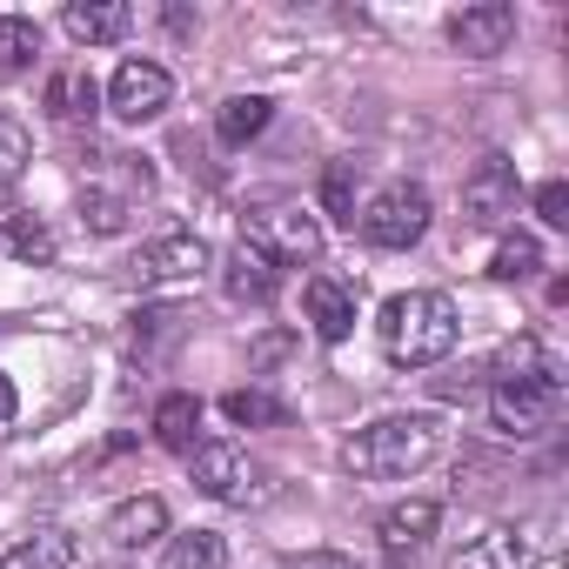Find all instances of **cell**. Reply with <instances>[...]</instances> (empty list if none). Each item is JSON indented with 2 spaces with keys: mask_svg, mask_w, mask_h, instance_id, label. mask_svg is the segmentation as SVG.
I'll list each match as a JSON object with an SVG mask.
<instances>
[{
  "mask_svg": "<svg viewBox=\"0 0 569 569\" xmlns=\"http://www.w3.org/2000/svg\"><path fill=\"white\" fill-rule=\"evenodd\" d=\"M556 409H562V369L549 362V349H542L536 336H522V342L502 356V369H496L489 422H496L502 436H516V442H536V436H549Z\"/></svg>",
  "mask_w": 569,
  "mask_h": 569,
  "instance_id": "6da1fadb",
  "label": "cell"
},
{
  "mask_svg": "<svg viewBox=\"0 0 569 569\" xmlns=\"http://www.w3.org/2000/svg\"><path fill=\"white\" fill-rule=\"evenodd\" d=\"M376 336H382V356L396 369H429L456 349L462 336V316L442 289H409V296H389L382 316H376Z\"/></svg>",
  "mask_w": 569,
  "mask_h": 569,
  "instance_id": "7a4b0ae2",
  "label": "cell"
},
{
  "mask_svg": "<svg viewBox=\"0 0 569 569\" xmlns=\"http://www.w3.org/2000/svg\"><path fill=\"white\" fill-rule=\"evenodd\" d=\"M436 449H442V422H436V416H382V422H369L362 436H349L342 462H349V476H362V482H402V476L429 469Z\"/></svg>",
  "mask_w": 569,
  "mask_h": 569,
  "instance_id": "3957f363",
  "label": "cell"
},
{
  "mask_svg": "<svg viewBox=\"0 0 569 569\" xmlns=\"http://www.w3.org/2000/svg\"><path fill=\"white\" fill-rule=\"evenodd\" d=\"M241 241L261 248L274 268H296V261H316L322 254V221L302 201H268V208L241 214Z\"/></svg>",
  "mask_w": 569,
  "mask_h": 569,
  "instance_id": "277c9868",
  "label": "cell"
},
{
  "mask_svg": "<svg viewBox=\"0 0 569 569\" xmlns=\"http://www.w3.org/2000/svg\"><path fill=\"white\" fill-rule=\"evenodd\" d=\"M188 482H194L208 502H234V509H248V502L268 496V476L248 462L241 442H194V449H188Z\"/></svg>",
  "mask_w": 569,
  "mask_h": 569,
  "instance_id": "5b68a950",
  "label": "cell"
},
{
  "mask_svg": "<svg viewBox=\"0 0 569 569\" xmlns=\"http://www.w3.org/2000/svg\"><path fill=\"white\" fill-rule=\"evenodd\" d=\"M429 214H436V208H429V188H422V181H389L356 221H362V241H369V248H389V254H396V248H416V241L429 234Z\"/></svg>",
  "mask_w": 569,
  "mask_h": 569,
  "instance_id": "8992f818",
  "label": "cell"
},
{
  "mask_svg": "<svg viewBox=\"0 0 569 569\" xmlns=\"http://www.w3.org/2000/svg\"><path fill=\"white\" fill-rule=\"evenodd\" d=\"M208 241L201 234H188V228H174V234H154V241H141L134 248V261H128V281L134 289H188V281H201L208 274Z\"/></svg>",
  "mask_w": 569,
  "mask_h": 569,
  "instance_id": "52a82bcc",
  "label": "cell"
},
{
  "mask_svg": "<svg viewBox=\"0 0 569 569\" xmlns=\"http://www.w3.org/2000/svg\"><path fill=\"white\" fill-rule=\"evenodd\" d=\"M516 194H522L516 161L509 154H482L469 168V181H462V228H502L516 214Z\"/></svg>",
  "mask_w": 569,
  "mask_h": 569,
  "instance_id": "ba28073f",
  "label": "cell"
},
{
  "mask_svg": "<svg viewBox=\"0 0 569 569\" xmlns=\"http://www.w3.org/2000/svg\"><path fill=\"white\" fill-rule=\"evenodd\" d=\"M168 101H174V81H168V68H161V61H121V68H114V81H108V114H114V121H128V128L154 121Z\"/></svg>",
  "mask_w": 569,
  "mask_h": 569,
  "instance_id": "9c48e42d",
  "label": "cell"
},
{
  "mask_svg": "<svg viewBox=\"0 0 569 569\" xmlns=\"http://www.w3.org/2000/svg\"><path fill=\"white\" fill-rule=\"evenodd\" d=\"M509 41H516V8L509 0H476V8H462L449 21V48L462 61H496Z\"/></svg>",
  "mask_w": 569,
  "mask_h": 569,
  "instance_id": "30bf717a",
  "label": "cell"
},
{
  "mask_svg": "<svg viewBox=\"0 0 569 569\" xmlns=\"http://www.w3.org/2000/svg\"><path fill=\"white\" fill-rule=\"evenodd\" d=\"M302 309H309V329L322 336V342H349L356 336V281H342V274H316L309 289H302Z\"/></svg>",
  "mask_w": 569,
  "mask_h": 569,
  "instance_id": "8fae6325",
  "label": "cell"
},
{
  "mask_svg": "<svg viewBox=\"0 0 569 569\" xmlns=\"http://www.w3.org/2000/svg\"><path fill=\"white\" fill-rule=\"evenodd\" d=\"M536 562V529L529 522H496V529H482L449 569H529Z\"/></svg>",
  "mask_w": 569,
  "mask_h": 569,
  "instance_id": "7c38bea8",
  "label": "cell"
},
{
  "mask_svg": "<svg viewBox=\"0 0 569 569\" xmlns=\"http://www.w3.org/2000/svg\"><path fill=\"white\" fill-rule=\"evenodd\" d=\"M61 28H68V41H81V48H108V41H121V34L134 28V8H128V0H68V8H61Z\"/></svg>",
  "mask_w": 569,
  "mask_h": 569,
  "instance_id": "4fadbf2b",
  "label": "cell"
},
{
  "mask_svg": "<svg viewBox=\"0 0 569 569\" xmlns=\"http://www.w3.org/2000/svg\"><path fill=\"white\" fill-rule=\"evenodd\" d=\"M221 281H228V296L234 302H274V289H281V268L261 254V248H248V241H234V254L221 261Z\"/></svg>",
  "mask_w": 569,
  "mask_h": 569,
  "instance_id": "5bb4252c",
  "label": "cell"
},
{
  "mask_svg": "<svg viewBox=\"0 0 569 569\" xmlns=\"http://www.w3.org/2000/svg\"><path fill=\"white\" fill-rule=\"evenodd\" d=\"M154 536H168V502L161 496H128L108 509V542L114 549H148Z\"/></svg>",
  "mask_w": 569,
  "mask_h": 569,
  "instance_id": "9a60e30c",
  "label": "cell"
},
{
  "mask_svg": "<svg viewBox=\"0 0 569 569\" xmlns=\"http://www.w3.org/2000/svg\"><path fill=\"white\" fill-rule=\"evenodd\" d=\"M0 261L48 268V261H54V234H48V221L28 214V208H8V214H0Z\"/></svg>",
  "mask_w": 569,
  "mask_h": 569,
  "instance_id": "2e32d148",
  "label": "cell"
},
{
  "mask_svg": "<svg viewBox=\"0 0 569 569\" xmlns=\"http://www.w3.org/2000/svg\"><path fill=\"white\" fill-rule=\"evenodd\" d=\"M436 522H442V502H429V496H409V502H396V509L382 516V549L402 562L409 549H422V542L436 536Z\"/></svg>",
  "mask_w": 569,
  "mask_h": 569,
  "instance_id": "e0dca14e",
  "label": "cell"
},
{
  "mask_svg": "<svg viewBox=\"0 0 569 569\" xmlns=\"http://www.w3.org/2000/svg\"><path fill=\"white\" fill-rule=\"evenodd\" d=\"M74 556H81V542H74V529H34V536H21L8 556H0V569H74Z\"/></svg>",
  "mask_w": 569,
  "mask_h": 569,
  "instance_id": "ac0fdd59",
  "label": "cell"
},
{
  "mask_svg": "<svg viewBox=\"0 0 569 569\" xmlns=\"http://www.w3.org/2000/svg\"><path fill=\"white\" fill-rule=\"evenodd\" d=\"M194 429H201V396H188V389H174V396H161V402H154V442H161V449H174V456H188V449L201 442Z\"/></svg>",
  "mask_w": 569,
  "mask_h": 569,
  "instance_id": "d6986e66",
  "label": "cell"
},
{
  "mask_svg": "<svg viewBox=\"0 0 569 569\" xmlns=\"http://www.w3.org/2000/svg\"><path fill=\"white\" fill-rule=\"evenodd\" d=\"M94 108H101V88L88 81V68H68V74H54L48 81V114L54 121H94Z\"/></svg>",
  "mask_w": 569,
  "mask_h": 569,
  "instance_id": "ffe728a7",
  "label": "cell"
},
{
  "mask_svg": "<svg viewBox=\"0 0 569 569\" xmlns=\"http://www.w3.org/2000/svg\"><path fill=\"white\" fill-rule=\"evenodd\" d=\"M268 114H274V101H268V94H234V101H221V114H214L221 148H248V141L268 128Z\"/></svg>",
  "mask_w": 569,
  "mask_h": 569,
  "instance_id": "44dd1931",
  "label": "cell"
},
{
  "mask_svg": "<svg viewBox=\"0 0 569 569\" xmlns=\"http://www.w3.org/2000/svg\"><path fill=\"white\" fill-rule=\"evenodd\" d=\"M221 416L234 429H289V402L268 396V389H228L221 396Z\"/></svg>",
  "mask_w": 569,
  "mask_h": 569,
  "instance_id": "7402d4cb",
  "label": "cell"
},
{
  "mask_svg": "<svg viewBox=\"0 0 569 569\" xmlns=\"http://www.w3.org/2000/svg\"><path fill=\"white\" fill-rule=\"evenodd\" d=\"M356 188H362V161H329V174H322V214L329 221H342V228H356Z\"/></svg>",
  "mask_w": 569,
  "mask_h": 569,
  "instance_id": "603a6c76",
  "label": "cell"
},
{
  "mask_svg": "<svg viewBox=\"0 0 569 569\" xmlns=\"http://www.w3.org/2000/svg\"><path fill=\"white\" fill-rule=\"evenodd\" d=\"M161 569H228V542H221L214 529H188V536L168 542Z\"/></svg>",
  "mask_w": 569,
  "mask_h": 569,
  "instance_id": "cb8c5ba5",
  "label": "cell"
},
{
  "mask_svg": "<svg viewBox=\"0 0 569 569\" xmlns=\"http://www.w3.org/2000/svg\"><path fill=\"white\" fill-rule=\"evenodd\" d=\"M41 61V28L21 14H0V74H28Z\"/></svg>",
  "mask_w": 569,
  "mask_h": 569,
  "instance_id": "d4e9b609",
  "label": "cell"
},
{
  "mask_svg": "<svg viewBox=\"0 0 569 569\" xmlns=\"http://www.w3.org/2000/svg\"><path fill=\"white\" fill-rule=\"evenodd\" d=\"M536 268H542V241H536V234H522V228H516V234H502V241H496V261H489V274H496V281H529Z\"/></svg>",
  "mask_w": 569,
  "mask_h": 569,
  "instance_id": "484cf974",
  "label": "cell"
},
{
  "mask_svg": "<svg viewBox=\"0 0 569 569\" xmlns=\"http://www.w3.org/2000/svg\"><path fill=\"white\" fill-rule=\"evenodd\" d=\"M34 161V141L14 114H0V181H21V168Z\"/></svg>",
  "mask_w": 569,
  "mask_h": 569,
  "instance_id": "4316f807",
  "label": "cell"
},
{
  "mask_svg": "<svg viewBox=\"0 0 569 569\" xmlns=\"http://www.w3.org/2000/svg\"><path fill=\"white\" fill-rule=\"evenodd\" d=\"M536 214H542L549 228H569V181H542V188H536Z\"/></svg>",
  "mask_w": 569,
  "mask_h": 569,
  "instance_id": "83f0119b",
  "label": "cell"
},
{
  "mask_svg": "<svg viewBox=\"0 0 569 569\" xmlns=\"http://www.w3.org/2000/svg\"><path fill=\"white\" fill-rule=\"evenodd\" d=\"M274 569H362V562L342 556V549H302V556H289V562H274Z\"/></svg>",
  "mask_w": 569,
  "mask_h": 569,
  "instance_id": "f1b7e54d",
  "label": "cell"
},
{
  "mask_svg": "<svg viewBox=\"0 0 569 569\" xmlns=\"http://www.w3.org/2000/svg\"><path fill=\"white\" fill-rule=\"evenodd\" d=\"M274 356H289V336H261V349H254V362H274Z\"/></svg>",
  "mask_w": 569,
  "mask_h": 569,
  "instance_id": "f546056e",
  "label": "cell"
},
{
  "mask_svg": "<svg viewBox=\"0 0 569 569\" xmlns=\"http://www.w3.org/2000/svg\"><path fill=\"white\" fill-rule=\"evenodd\" d=\"M14 409H21V402H14V382L0 376V422H14Z\"/></svg>",
  "mask_w": 569,
  "mask_h": 569,
  "instance_id": "4dcf8cb0",
  "label": "cell"
}]
</instances>
